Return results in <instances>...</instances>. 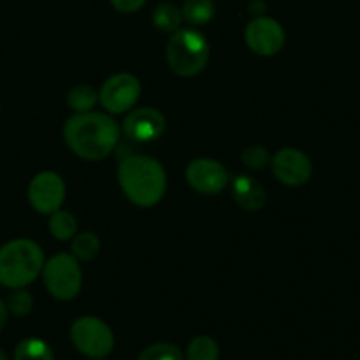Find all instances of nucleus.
I'll use <instances>...</instances> for the list:
<instances>
[{
	"instance_id": "obj_1",
	"label": "nucleus",
	"mask_w": 360,
	"mask_h": 360,
	"mask_svg": "<svg viewBox=\"0 0 360 360\" xmlns=\"http://www.w3.org/2000/svg\"><path fill=\"white\" fill-rule=\"evenodd\" d=\"M63 139L74 155L98 162L112 153L120 141V125L105 112H77L63 127Z\"/></svg>"
},
{
	"instance_id": "obj_2",
	"label": "nucleus",
	"mask_w": 360,
	"mask_h": 360,
	"mask_svg": "<svg viewBox=\"0 0 360 360\" xmlns=\"http://www.w3.org/2000/svg\"><path fill=\"white\" fill-rule=\"evenodd\" d=\"M118 183L130 202L139 207H153L165 195L167 174L155 158L130 155L120 164Z\"/></svg>"
},
{
	"instance_id": "obj_3",
	"label": "nucleus",
	"mask_w": 360,
	"mask_h": 360,
	"mask_svg": "<svg viewBox=\"0 0 360 360\" xmlns=\"http://www.w3.org/2000/svg\"><path fill=\"white\" fill-rule=\"evenodd\" d=\"M44 267V253L30 239H14L0 248V283L25 288L34 283Z\"/></svg>"
},
{
	"instance_id": "obj_4",
	"label": "nucleus",
	"mask_w": 360,
	"mask_h": 360,
	"mask_svg": "<svg viewBox=\"0 0 360 360\" xmlns=\"http://www.w3.org/2000/svg\"><path fill=\"white\" fill-rule=\"evenodd\" d=\"M165 56L172 72L181 77H192L206 67L210 60V44L200 32L179 28L169 39Z\"/></svg>"
},
{
	"instance_id": "obj_5",
	"label": "nucleus",
	"mask_w": 360,
	"mask_h": 360,
	"mask_svg": "<svg viewBox=\"0 0 360 360\" xmlns=\"http://www.w3.org/2000/svg\"><path fill=\"white\" fill-rule=\"evenodd\" d=\"M42 280L53 297L58 301H70L79 294L83 285L79 260L69 253H58L51 257L42 267Z\"/></svg>"
},
{
	"instance_id": "obj_6",
	"label": "nucleus",
	"mask_w": 360,
	"mask_h": 360,
	"mask_svg": "<svg viewBox=\"0 0 360 360\" xmlns=\"http://www.w3.org/2000/svg\"><path fill=\"white\" fill-rule=\"evenodd\" d=\"M70 340L77 352L90 359L108 357L115 347V336L105 322L97 316H81L70 327Z\"/></svg>"
},
{
	"instance_id": "obj_7",
	"label": "nucleus",
	"mask_w": 360,
	"mask_h": 360,
	"mask_svg": "<svg viewBox=\"0 0 360 360\" xmlns=\"http://www.w3.org/2000/svg\"><path fill=\"white\" fill-rule=\"evenodd\" d=\"M141 95V83L134 74L120 72L109 77L98 94L101 104L111 115H122L137 104Z\"/></svg>"
},
{
	"instance_id": "obj_8",
	"label": "nucleus",
	"mask_w": 360,
	"mask_h": 360,
	"mask_svg": "<svg viewBox=\"0 0 360 360\" xmlns=\"http://www.w3.org/2000/svg\"><path fill=\"white\" fill-rule=\"evenodd\" d=\"M185 178L195 192L204 195H217L231 183V174L225 165L213 158H195L190 162Z\"/></svg>"
},
{
	"instance_id": "obj_9",
	"label": "nucleus",
	"mask_w": 360,
	"mask_h": 360,
	"mask_svg": "<svg viewBox=\"0 0 360 360\" xmlns=\"http://www.w3.org/2000/svg\"><path fill=\"white\" fill-rule=\"evenodd\" d=\"M28 200L37 213H55L65 200V183L56 172H39L28 185Z\"/></svg>"
},
{
	"instance_id": "obj_10",
	"label": "nucleus",
	"mask_w": 360,
	"mask_h": 360,
	"mask_svg": "<svg viewBox=\"0 0 360 360\" xmlns=\"http://www.w3.org/2000/svg\"><path fill=\"white\" fill-rule=\"evenodd\" d=\"M246 46L260 56H273L281 51L285 44V30L276 20L257 16L245 30Z\"/></svg>"
},
{
	"instance_id": "obj_11",
	"label": "nucleus",
	"mask_w": 360,
	"mask_h": 360,
	"mask_svg": "<svg viewBox=\"0 0 360 360\" xmlns=\"http://www.w3.org/2000/svg\"><path fill=\"white\" fill-rule=\"evenodd\" d=\"M273 174L287 186H301L311 178V162L297 148H283L271 158Z\"/></svg>"
},
{
	"instance_id": "obj_12",
	"label": "nucleus",
	"mask_w": 360,
	"mask_h": 360,
	"mask_svg": "<svg viewBox=\"0 0 360 360\" xmlns=\"http://www.w3.org/2000/svg\"><path fill=\"white\" fill-rule=\"evenodd\" d=\"M123 132L136 143H151L165 132V116L153 108L132 109L125 116Z\"/></svg>"
},
{
	"instance_id": "obj_13",
	"label": "nucleus",
	"mask_w": 360,
	"mask_h": 360,
	"mask_svg": "<svg viewBox=\"0 0 360 360\" xmlns=\"http://www.w3.org/2000/svg\"><path fill=\"white\" fill-rule=\"evenodd\" d=\"M232 199L246 211H259L266 204V188L252 176H236L232 179Z\"/></svg>"
},
{
	"instance_id": "obj_14",
	"label": "nucleus",
	"mask_w": 360,
	"mask_h": 360,
	"mask_svg": "<svg viewBox=\"0 0 360 360\" xmlns=\"http://www.w3.org/2000/svg\"><path fill=\"white\" fill-rule=\"evenodd\" d=\"M14 360H55V354L46 341L28 338L14 348Z\"/></svg>"
},
{
	"instance_id": "obj_15",
	"label": "nucleus",
	"mask_w": 360,
	"mask_h": 360,
	"mask_svg": "<svg viewBox=\"0 0 360 360\" xmlns=\"http://www.w3.org/2000/svg\"><path fill=\"white\" fill-rule=\"evenodd\" d=\"M181 20V11L171 2L158 4V6L155 7L153 14H151V21H153V25L160 32H172V34H174L176 30H179Z\"/></svg>"
},
{
	"instance_id": "obj_16",
	"label": "nucleus",
	"mask_w": 360,
	"mask_h": 360,
	"mask_svg": "<svg viewBox=\"0 0 360 360\" xmlns=\"http://www.w3.org/2000/svg\"><path fill=\"white\" fill-rule=\"evenodd\" d=\"M48 229L53 238L60 239V241H67V239H72L77 234V220L69 211L58 210L51 213Z\"/></svg>"
},
{
	"instance_id": "obj_17",
	"label": "nucleus",
	"mask_w": 360,
	"mask_h": 360,
	"mask_svg": "<svg viewBox=\"0 0 360 360\" xmlns=\"http://www.w3.org/2000/svg\"><path fill=\"white\" fill-rule=\"evenodd\" d=\"M181 14L190 25H206L214 16V4L213 0H185Z\"/></svg>"
},
{
	"instance_id": "obj_18",
	"label": "nucleus",
	"mask_w": 360,
	"mask_h": 360,
	"mask_svg": "<svg viewBox=\"0 0 360 360\" xmlns=\"http://www.w3.org/2000/svg\"><path fill=\"white\" fill-rule=\"evenodd\" d=\"M70 250H72V257L76 260L90 262L101 252V241H98L94 232H81V234H76L72 238Z\"/></svg>"
},
{
	"instance_id": "obj_19",
	"label": "nucleus",
	"mask_w": 360,
	"mask_h": 360,
	"mask_svg": "<svg viewBox=\"0 0 360 360\" xmlns=\"http://www.w3.org/2000/svg\"><path fill=\"white\" fill-rule=\"evenodd\" d=\"M98 94L90 84H76L67 95V104L76 112H88L95 108Z\"/></svg>"
},
{
	"instance_id": "obj_20",
	"label": "nucleus",
	"mask_w": 360,
	"mask_h": 360,
	"mask_svg": "<svg viewBox=\"0 0 360 360\" xmlns=\"http://www.w3.org/2000/svg\"><path fill=\"white\" fill-rule=\"evenodd\" d=\"M220 348L210 336H197L190 341L186 350V360H218Z\"/></svg>"
},
{
	"instance_id": "obj_21",
	"label": "nucleus",
	"mask_w": 360,
	"mask_h": 360,
	"mask_svg": "<svg viewBox=\"0 0 360 360\" xmlns=\"http://www.w3.org/2000/svg\"><path fill=\"white\" fill-rule=\"evenodd\" d=\"M137 360H185L181 350L172 343H155L141 352Z\"/></svg>"
},
{
	"instance_id": "obj_22",
	"label": "nucleus",
	"mask_w": 360,
	"mask_h": 360,
	"mask_svg": "<svg viewBox=\"0 0 360 360\" xmlns=\"http://www.w3.org/2000/svg\"><path fill=\"white\" fill-rule=\"evenodd\" d=\"M6 306L7 311H11L13 315L27 316L34 308V297L25 288H13V292L7 297Z\"/></svg>"
},
{
	"instance_id": "obj_23",
	"label": "nucleus",
	"mask_w": 360,
	"mask_h": 360,
	"mask_svg": "<svg viewBox=\"0 0 360 360\" xmlns=\"http://www.w3.org/2000/svg\"><path fill=\"white\" fill-rule=\"evenodd\" d=\"M241 160L246 167L253 169V171H260L271 164L269 151L264 146H257V144L245 148V151L241 153Z\"/></svg>"
},
{
	"instance_id": "obj_24",
	"label": "nucleus",
	"mask_w": 360,
	"mask_h": 360,
	"mask_svg": "<svg viewBox=\"0 0 360 360\" xmlns=\"http://www.w3.org/2000/svg\"><path fill=\"white\" fill-rule=\"evenodd\" d=\"M144 2H146V0H111L112 7H115L116 11H120V13L125 14L139 11L141 7L144 6Z\"/></svg>"
},
{
	"instance_id": "obj_25",
	"label": "nucleus",
	"mask_w": 360,
	"mask_h": 360,
	"mask_svg": "<svg viewBox=\"0 0 360 360\" xmlns=\"http://www.w3.org/2000/svg\"><path fill=\"white\" fill-rule=\"evenodd\" d=\"M6 322H7V306L0 301V330L4 329Z\"/></svg>"
},
{
	"instance_id": "obj_26",
	"label": "nucleus",
	"mask_w": 360,
	"mask_h": 360,
	"mask_svg": "<svg viewBox=\"0 0 360 360\" xmlns=\"http://www.w3.org/2000/svg\"><path fill=\"white\" fill-rule=\"evenodd\" d=\"M0 360H9V359H7V355H6V354H4V352H2V350H0Z\"/></svg>"
}]
</instances>
